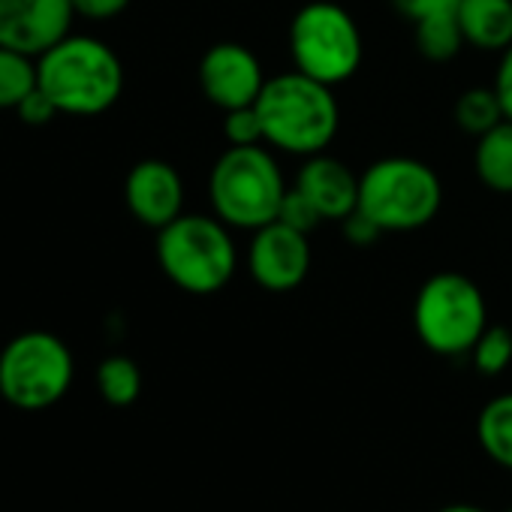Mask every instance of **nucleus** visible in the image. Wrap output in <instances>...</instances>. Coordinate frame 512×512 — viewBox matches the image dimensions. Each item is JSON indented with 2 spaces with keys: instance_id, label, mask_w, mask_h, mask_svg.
Masks as SVG:
<instances>
[{
  "instance_id": "f257e3e1",
  "label": "nucleus",
  "mask_w": 512,
  "mask_h": 512,
  "mask_svg": "<svg viewBox=\"0 0 512 512\" xmlns=\"http://www.w3.org/2000/svg\"><path fill=\"white\" fill-rule=\"evenodd\" d=\"M256 112L263 121L266 145L302 160L323 154L341 130L335 88L299 70L269 76L260 100H256Z\"/></svg>"
},
{
  "instance_id": "f03ea898",
  "label": "nucleus",
  "mask_w": 512,
  "mask_h": 512,
  "mask_svg": "<svg viewBox=\"0 0 512 512\" xmlns=\"http://www.w3.org/2000/svg\"><path fill=\"white\" fill-rule=\"evenodd\" d=\"M37 82L61 115L94 118L121 100L124 64L109 43L70 34L37 58Z\"/></svg>"
},
{
  "instance_id": "7ed1b4c3",
  "label": "nucleus",
  "mask_w": 512,
  "mask_h": 512,
  "mask_svg": "<svg viewBox=\"0 0 512 512\" xmlns=\"http://www.w3.org/2000/svg\"><path fill=\"white\" fill-rule=\"evenodd\" d=\"M287 190L281 163L266 145H229L208 175L211 214H217L229 229L244 232H256L278 220Z\"/></svg>"
},
{
  "instance_id": "20e7f679",
  "label": "nucleus",
  "mask_w": 512,
  "mask_h": 512,
  "mask_svg": "<svg viewBox=\"0 0 512 512\" xmlns=\"http://www.w3.org/2000/svg\"><path fill=\"white\" fill-rule=\"evenodd\" d=\"M157 263L181 293L214 296L238 269V247L217 214H181L157 229Z\"/></svg>"
},
{
  "instance_id": "39448f33",
  "label": "nucleus",
  "mask_w": 512,
  "mask_h": 512,
  "mask_svg": "<svg viewBox=\"0 0 512 512\" xmlns=\"http://www.w3.org/2000/svg\"><path fill=\"white\" fill-rule=\"evenodd\" d=\"M443 205L440 175L416 157H383L359 175V211L383 232H416Z\"/></svg>"
},
{
  "instance_id": "423d86ee",
  "label": "nucleus",
  "mask_w": 512,
  "mask_h": 512,
  "mask_svg": "<svg viewBox=\"0 0 512 512\" xmlns=\"http://www.w3.org/2000/svg\"><path fill=\"white\" fill-rule=\"evenodd\" d=\"M293 70L338 88L365 61V40L356 19L335 0H311L290 22Z\"/></svg>"
},
{
  "instance_id": "0eeeda50",
  "label": "nucleus",
  "mask_w": 512,
  "mask_h": 512,
  "mask_svg": "<svg viewBox=\"0 0 512 512\" xmlns=\"http://www.w3.org/2000/svg\"><path fill=\"white\" fill-rule=\"evenodd\" d=\"M416 338L437 356H467L488 329L482 290L461 272L431 275L413 299Z\"/></svg>"
},
{
  "instance_id": "6e6552de",
  "label": "nucleus",
  "mask_w": 512,
  "mask_h": 512,
  "mask_svg": "<svg viewBox=\"0 0 512 512\" xmlns=\"http://www.w3.org/2000/svg\"><path fill=\"white\" fill-rule=\"evenodd\" d=\"M76 362L70 347L43 329L16 335L0 350V398L16 410H49L70 392Z\"/></svg>"
},
{
  "instance_id": "1a4fd4ad",
  "label": "nucleus",
  "mask_w": 512,
  "mask_h": 512,
  "mask_svg": "<svg viewBox=\"0 0 512 512\" xmlns=\"http://www.w3.org/2000/svg\"><path fill=\"white\" fill-rule=\"evenodd\" d=\"M311 241L305 232L272 220L253 232L247 244V272L269 293H290L305 284L311 272Z\"/></svg>"
},
{
  "instance_id": "9d476101",
  "label": "nucleus",
  "mask_w": 512,
  "mask_h": 512,
  "mask_svg": "<svg viewBox=\"0 0 512 512\" xmlns=\"http://www.w3.org/2000/svg\"><path fill=\"white\" fill-rule=\"evenodd\" d=\"M196 79L205 100L220 112L256 106L269 82L260 58L241 43H214L202 55Z\"/></svg>"
},
{
  "instance_id": "9b49d317",
  "label": "nucleus",
  "mask_w": 512,
  "mask_h": 512,
  "mask_svg": "<svg viewBox=\"0 0 512 512\" xmlns=\"http://www.w3.org/2000/svg\"><path fill=\"white\" fill-rule=\"evenodd\" d=\"M73 0H0V46L40 58L73 34Z\"/></svg>"
},
{
  "instance_id": "f8f14e48",
  "label": "nucleus",
  "mask_w": 512,
  "mask_h": 512,
  "mask_svg": "<svg viewBox=\"0 0 512 512\" xmlns=\"http://www.w3.org/2000/svg\"><path fill=\"white\" fill-rule=\"evenodd\" d=\"M127 211L148 229H163L184 214L181 172L157 157L139 160L124 178Z\"/></svg>"
},
{
  "instance_id": "ddd939ff",
  "label": "nucleus",
  "mask_w": 512,
  "mask_h": 512,
  "mask_svg": "<svg viewBox=\"0 0 512 512\" xmlns=\"http://www.w3.org/2000/svg\"><path fill=\"white\" fill-rule=\"evenodd\" d=\"M323 220H344L359 208V175L332 154L305 157L293 184Z\"/></svg>"
},
{
  "instance_id": "4468645a",
  "label": "nucleus",
  "mask_w": 512,
  "mask_h": 512,
  "mask_svg": "<svg viewBox=\"0 0 512 512\" xmlns=\"http://www.w3.org/2000/svg\"><path fill=\"white\" fill-rule=\"evenodd\" d=\"M455 16L467 46L479 52L512 46V0H461Z\"/></svg>"
},
{
  "instance_id": "2eb2a0df",
  "label": "nucleus",
  "mask_w": 512,
  "mask_h": 512,
  "mask_svg": "<svg viewBox=\"0 0 512 512\" xmlns=\"http://www.w3.org/2000/svg\"><path fill=\"white\" fill-rule=\"evenodd\" d=\"M473 172L491 193L512 196V121H500L476 139Z\"/></svg>"
},
{
  "instance_id": "dca6fc26",
  "label": "nucleus",
  "mask_w": 512,
  "mask_h": 512,
  "mask_svg": "<svg viewBox=\"0 0 512 512\" xmlns=\"http://www.w3.org/2000/svg\"><path fill=\"white\" fill-rule=\"evenodd\" d=\"M476 440L494 464L512 470V392L491 398L479 410Z\"/></svg>"
},
{
  "instance_id": "f3484780",
  "label": "nucleus",
  "mask_w": 512,
  "mask_h": 512,
  "mask_svg": "<svg viewBox=\"0 0 512 512\" xmlns=\"http://www.w3.org/2000/svg\"><path fill=\"white\" fill-rule=\"evenodd\" d=\"M413 40H416V49L425 61L431 64H446L452 61L464 43V34H461V25H458V16L455 13H440V16H428L422 22H413Z\"/></svg>"
},
{
  "instance_id": "a211bd4d",
  "label": "nucleus",
  "mask_w": 512,
  "mask_h": 512,
  "mask_svg": "<svg viewBox=\"0 0 512 512\" xmlns=\"http://www.w3.org/2000/svg\"><path fill=\"white\" fill-rule=\"evenodd\" d=\"M97 389L109 407H130L142 395V371L130 356H106L97 368Z\"/></svg>"
},
{
  "instance_id": "6ab92c4d",
  "label": "nucleus",
  "mask_w": 512,
  "mask_h": 512,
  "mask_svg": "<svg viewBox=\"0 0 512 512\" xmlns=\"http://www.w3.org/2000/svg\"><path fill=\"white\" fill-rule=\"evenodd\" d=\"M37 85V58L0 46V112H16Z\"/></svg>"
},
{
  "instance_id": "aec40b11",
  "label": "nucleus",
  "mask_w": 512,
  "mask_h": 512,
  "mask_svg": "<svg viewBox=\"0 0 512 512\" xmlns=\"http://www.w3.org/2000/svg\"><path fill=\"white\" fill-rule=\"evenodd\" d=\"M452 118H455V124H458L464 133H470L473 139H479L482 133H488L491 127H497L500 121H506L503 106H500L494 88H467V91L455 100Z\"/></svg>"
},
{
  "instance_id": "412c9836",
  "label": "nucleus",
  "mask_w": 512,
  "mask_h": 512,
  "mask_svg": "<svg viewBox=\"0 0 512 512\" xmlns=\"http://www.w3.org/2000/svg\"><path fill=\"white\" fill-rule=\"evenodd\" d=\"M467 356H470L476 374H482V377L503 374L512 365V332L506 326H488Z\"/></svg>"
},
{
  "instance_id": "4be33fe9",
  "label": "nucleus",
  "mask_w": 512,
  "mask_h": 512,
  "mask_svg": "<svg viewBox=\"0 0 512 512\" xmlns=\"http://www.w3.org/2000/svg\"><path fill=\"white\" fill-rule=\"evenodd\" d=\"M223 139H226V145H235V148H241V145H266L263 121H260L256 106L223 112Z\"/></svg>"
},
{
  "instance_id": "5701e85b",
  "label": "nucleus",
  "mask_w": 512,
  "mask_h": 512,
  "mask_svg": "<svg viewBox=\"0 0 512 512\" xmlns=\"http://www.w3.org/2000/svg\"><path fill=\"white\" fill-rule=\"evenodd\" d=\"M278 220L287 223V226H293V229H299V232H305V235H311V232L323 223L320 211H317L296 187L287 190V196H284V202H281V211H278Z\"/></svg>"
},
{
  "instance_id": "b1692460",
  "label": "nucleus",
  "mask_w": 512,
  "mask_h": 512,
  "mask_svg": "<svg viewBox=\"0 0 512 512\" xmlns=\"http://www.w3.org/2000/svg\"><path fill=\"white\" fill-rule=\"evenodd\" d=\"M16 115H19L22 124H28V127H46V124H52L61 112H58V106L52 103V97L37 85V88L19 103Z\"/></svg>"
},
{
  "instance_id": "393cba45",
  "label": "nucleus",
  "mask_w": 512,
  "mask_h": 512,
  "mask_svg": "<svg viewBox=\"0 0 512 512\" xmlns=\"http://www.w3.org/2000/svg\"><path fill=\"white\" fill-rule=\"evenodd\" d=\"M341 229H344V238L353 244V247H371V244H377L386 232L368 217V214H362L359 208L350 214V217H344L341 220Z\"/></svg>"
},
{
  "instance_id": "a878e982",
  "label": "nucleus",
  "mask_w": 512,
  "mask_h": 512,
  "mask_svg": "<svg viewBox=\"0 0 512 512\" xmlns=\"http://www.w3.org/2000/svg\"><path fill=\"white\" fill-rule=\"evenodd\" d=\"M395 10L410 19V22H422L428 16H440V13H455L461 0H392Z\"/></svg>"
},
{
  "instance_id": "bb28decb",
  "label": "nucleus",
  "mask_w": 512,
  "mask_h": 512,
  "mask_svg": "<svg viewBox=\"0 0 512 512\" xmlns=\"http://www.w3.org/2000/svg\"><path fill=\"white\" fill-rule=\"evenodd\" d=\"M130 4H133V0H73V10L82 19L109 22V19H118Z\"/></svg>"
},
{
  "instance_id": "cd10ccee",
  "label": "nucleus",
  "mask_w": 512,
  "mask_h": 512,
  "mask_svg": "<svg viewBox=\"0 0 512 512\" xmlns=\"http://www.w3.org/2000/svg\"><path fill=\"white\" fill-rule=\"evenodd\" d=\"M497 91V100L503 106V115L512 121V46L500 52V61H497V73H494V85Z\"/></svg>"
},
{
  "instance_id": "c85d7f7f",
  "label": "nucleus",
  "mask_w": 512,
  "mask_h": 512,
  "mask_svg": "<svg viewBox=\"0 0 512 512\" xmlns=\"http://www.w3.org/2000/svg\"><path fill=\"white\" fill-rule=\"evenodd\" d=\"M437 512H488L476 503H449V506H440Z\"/></svg>"
},
{
  "instance_id": "c756f323",
  "label": "nucleus",
  "mask_w": 512,
  "mask_h": 512,
  "mask_svg": "<svg viewBox=\"0 0 512 512\" xmlns=\"http://www.w3.org/2000/svg\"><path fill=\"white\" fill-rule=\"evenodd\" d=\"M509 512H512V509H509Z\"/></svg>"
}]
</instances>
